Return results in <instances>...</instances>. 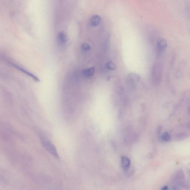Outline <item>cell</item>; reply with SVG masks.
I'll return each instance as SVG.
<instances>
[{
	"label": "cell",
	"mask_w": 190,
	"mask_h": 190,
	"mask_svg": "<svg viewBox=\"0 0 190 190\" xmlns=\"http://www.w3.org/2000/svg\"><path fill=\"white\" fill-rule=\"evenodd\" d=\"M162 77V69L159 64H155L153 72V78L154 82L158 83L160 82Z\"/></svg>",
	"instance_id": "3957f363"
},
{
	"label": "cell",
	"mask_w": 190,
	"mask_h": 190,
	"mask_svg": "<svg viewBox=\"0 0 190 190\" xmlns=\"http://www.w3.org/2000/svg\"><path fill=\"white\" fill-rule=\"evenodd\" d=\"M168 189V186H163L162 188V190H167Z\"/></svg>",
	"instance_id": "5bb4252c"
},
{
	"label": "cell",
	"mask_w": 190,
	"mask_h": 190,
	"mask_svg": "<svg viewBox=\"0 0 190 190\" xmlns=\"http://www.w3.org/2000/svg\"><path fill=\"white\" fill-rule=\"evenodd\" d=\"M184 175L182 171H178L173 176V178L172 179L174 180H179L184 179Z\"/></svg>",
	"instance_id": "30bf717a"
},
{
	"label": "cell",
	"mask_w": 190,
	"mask_h": 190,
	"mask_svg": "<svg viewBox=\"0 0 190 190\" xmlns=\"http://www.w3.org/2000/svg\"><path fill=\"white\" fill-rule=\"evenodd\" d=\"M10 64L12 66H13V67L15 68L16 69L18 70L19 71L22 72V73L25 74V75H27V76L30 77V78L35 81V82H40L39 79L37 77L35 76L33 74L28 71L27 70L24 69L21 66H19L18 65L12 62H10Z\"/></svg>",
	"instance_id": "5b68a950"
},
{
	"label": "cell",
	"mask_w": 190,
	"mask_h": 190,
	"mask_svg": "<svg viewBox=\"0 0 190 190\" xmlns=\"http://www.w3.org/2000/svg\"><path fill=\"white\" fill-rule=\"evenodd\" d=\"M161 140L164 142L169 141L171 138L170 135L167 132H165L162 134L161 137Z\"/></svg>",
	"instance_id": "8fae6325"
},
{
	"label": "cell",
	"mask_w": 190,
	"mask_h": 190,
	"mask_svg": "<svg viewBox=\"0 0 190 190\" xmlns=\"http://www.w3.org/2000/svg\"><path fill=\"white\" fill-rule=\"evenodd\" d=\"M140 77L135 74H131L128 77L127 82L132 90H134L136 87L137 82L140 80Z\"/></svg>",
	"instance_id": "277c9868"
},
{
	"label": "cell",
	"mask_w": 190,
	"mask_h": 190,
	"mask_svg": "<svg viewBox=\"0 0 190 190\" xmlns=\"http://www.w3.org/2000/svg\"><path fill=\"white\" fill-rule=\"evenodd\" d=\"M81 48L83 50L85 51H89L90 50L91 47L90 45L89 44L86 43L82 44L81 46Z\"/></svg>",
	"instance_id": "4fadbf2b"
},
{
	"label": "cell",
	"mask_w": 190,
	"mask_h": 190,
	"mask_svg": "<svg viewBox=\"0 0 190 190\" xmlns=\"http://www.w3.org/2000/svg\"><path fill=\"white\" fill-rule=\"evenodd\" d=\"M121 168L124 171H126L129 169L131 165L130 160L127 157L122 156L121 158Z\"/></svg>",
	"instance_id": "8992f818"
},
{
	"label": "cell",
	"mask_w": 190,
	"mask_h": 190,
	"mask_svg": "<svg viewBox=\"0 0 190 190\" xmlns=\"http://www.w3.org/2000/svg\"><path fill=\"white\" fill-rule=\"evenodd\" d=\"M101 18L100 16L97 15H93L89 20V23L91 26L96 27L99 25L101 23Z\"/></svg>",
	"instance_id": "52a82bcc"
},
{
	"label": "cell",
	"mask_w": 190,
	"mask_h": 190,
	"mask_svg": "<svg viewBox=\"0 0 190 190\" xmlns=\"http://www.w3.org/2000/svg\"><path fill=\"white\" fill-rule=\"evenodd\" d=\"M168 44L166 40L163 38H159L158 40L156 47V53L158 56H161L166 50Z\"/></svg>",
	"instance_id": "7a4b0ae2"
},
{
	"label": "cell",
	"mask_w": 190,
	"mask_h": 190,
	"mask_svg": "<svg viewBox=\"0 0 190 190\" xmlns=\"http://www.w3.org/2000/svg\"><path fill=\"white\" fill-rule=\"evenodd\" d=\"M58 40L60 43H65L68 41V37L67 35L64 32H60L58 36Z\"/></svg>",
	"instance_id": "9c48e42d"
},
{
	"label": "cell",
	"mask_w": 190,
	"mask_h": 190,
	"mask_svg": "<svg viewBox=\"0 0 190 190\" xmlns=\"http://www.w3.org/2000/svg\"><path fill=\"white\" fill-rule=\"evenodd\" d=\"M42 145L46 150L56 159H59V154L57 149L52 142L47 139L42 137L40 138Z\"/></svg>",
	"instance_id": "6da1fadb"
},
{
	"label": "cell",
	"mask_w": 190,
	"mask_h": 190,
	"mask_svg": "<svg viewBox=\"0 0 190 190\" xmlns=\"http://www.w3.org/2000/svg\"><path fill=\"white\" fill-rule=\"evenodd\" d=\"M94 67H91L84 70L82 71V75L85 78H89L93 76L95 73Z\"/></svg>",
	"instance_id": "ba28073f"
},
{
	"label": "cell",
	"mask_w": 190,
	"mask_h": 190,
	"mask_svg": "<svg viewBox=\"0 0 190 190\" xmlns=\"http://www.w3.org/2000/svg\"><path fill=\"white\" fill-rule=\"evenodd\" d=\"M107 69L110 70H114L116 69V66L114 63L111 61H108L106 64Z\"/></svg>",
	"instance_id": "7c38bea8"
}]
</instances>
